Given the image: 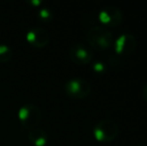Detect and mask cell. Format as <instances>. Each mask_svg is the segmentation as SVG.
<instances>
[{"label": "cell", "mask_w": 147, "mask_h": 146, "mask_svg": "<svg viewBox=\"0 0 147 146\" xmlns=\"http://www.w3.org/2000/svg\"><path fill=\"white\" fill-rule=\"evenodd\" d=\"M137 41L136 38L130 33L121 34L114 41V48L118 56H127L130 55L136 48Z\"/></svg>", "instance_id": "cell-6"}, {"label": "cell", "mask_w": 147, "mask_h": 146, "mask_svg": "<svg viewBox=\"0 0 147 146\" xmlns=\"http://www.w3.org/2000/svg\"><path fill=\"white\" fill-rule=\"evenodd\" d=\"M92 69L98 74H103L107 71V65L103 61H95L92 64Z\"/></svg>", "instance_id": "cell-12"}, {"label": "cell", "mask_w": 147, "mask_h": 146, "mask_svg": "<svg viewBox=\"0 0 147 146\" xmlns=\"http://www.w3.org/2000/svg\"><path fill=\"white\" fill-rule=\"evenodd\" d=\"M99 21L107 27H116L123 21V14L121 10L114 5L103 7L98 14Z\"/></svg>", "instance_id": "cell-5"}, {"label": "cell", "mask_w": 147, "mask_h": 146, "mask_svg": "<svg viewBox=\"0 0 147 146\" xmlns=\"http://www.w3.org/2000/svg\"><path fill=\"white\" fill-rule=\"evenodd\" d=\"M136 146H144V145H136Z\"/></svg>", "instance_id": "cell-16"}, {"label": "cell", "mask_w": 147, "mask_h": 146, "mask_svg": "<svg viewBox=\"0 0 147 146\" xmlns=\"http://www.w3.org/2000/svg\"><path fill=\"white\" fill-rule=\"evenodd\" d=\"M119 126L114 120L102 119L95 124L93 135L95 139L101 143H108L113 141L118 136Z\"/></svg>", "instance_id": "cell-2"}, {"label": "cell", "mask_w": 147, "mask_h": 146, "mask_svg": "<svg viewBox=\"0 0 147 146\" xmlns=\"http://www.w3.org/2000/svg\"><path fill=\"white\" fill-rule=\"evenodd\" d=\"M142 97L147 102V83L143 86V89H142Z\"/></svg>", "instance_id": "cell-14"}, {"label": "cell", "mask_w": 147, "mask_h": 146, "mask_svg": "<svg viewBox=\"0 0 147 146\" xmlns=\"http://www.w3.org/2000/svg\"><path fill=\"white\" fill-rule=\"evenodd\" d=\"M29 3L32 4V5H34V6H37V5H40L42 2L39 1V0H37V1H36V0H33V1H29Z\"/></svg>", "instance_id": "cell-15"}, {"label": "cell", "mask_w": 147, "mask_h": 146, "mask_svg": "<svg viewBox=\"0 0 147 146\" xmlns=\"http://www.w3.org/2000/svg\"><path fill=\"white\" fill-rule=\"evenodd\" d=\"M86 39L92 48L104 51L114 43V38L107 28L102 26H93L88 30Z\"/></svg>", "instance_id": "cell-1"}, {"label": "cell", "mask_w": 147, "mask_h": 146, "mask_svg": "<svg viewBox=\"0 0 147 146\" xmlns=\"http://www.w3.org/2000/svg\"><path fill=\"white\" fill-rule=\"evenodd\" d=\"M69 57L75 64H88L93 58L92 50L83 43H76L69 49Z\"/></svg>", "instance_id": "cell-7"}, {"label": "cell", "mask_w": 147, "mask_h": 146, "mask_svg": "<svg viewBox=\"0 0 147 146\" xmlns=\"http://www.w3.org/2000/svg\"><path fill=\"white\" fill-rule=\"evenodd\" d=\"M108 62L111 66H118L119 64H121V58L118 55H111L108 58Z\"/></svg>", "instance_id": "cell-13"}, {"label": "cell", "mask_w": 147, "mask_h": 146, "mask_svg": "<svg viewBox=\"0 0 147 146\" xmlns=\"http://www.w3.org/2000/svg\"><path fill=\"white\" fill-rule=\"evenodd\" d=\"M13 57V50L7 44H0V62L6 63Z\"/></svg>", "instance_id": "cell-10"}, {"label": "cell", "mask_w": 147, "mask_h": 146, "mask_svg": "<svg viewBox=\"0 0 147 146\" xmlns=\"http://www.w3.org/2000/svg\"><path fill=\"white\" fill-rule=\"evenodd\" d=\"M17 117L22 126L28 129H33L36 128L37 125L40 123L42 114L41 110L35 104L25 103L19 107Z\"/></svg>", "instance_id": "cell-3"}, {"label": "cell", "mask_w": 147, "mask_h": 146, "mask_svg": "<svg viewBox=\"0 0 147 146\" xmlns=\"http://www.w3.org/2000/svg\"><path fill=\"white\" fill-rule=\"evenodd\" d=\"M25 38L33 47L43 48L49 43L50 36L43 27H32L26 32Z\"/></svg>", "instance_id": "cell-8"}, {"label": "cell", "mask_w": 147, "mask_h": 146, "mask_svg": "<svg viewBox=\"0 0 147 146\" xmlns=\"http://www.w3.org/2000/svg\"><path fill=\"white\" fill-rule=\"evenodd\" d=\"M64 91L66 95L73 99L86 98L91 92V84L86 79L74 77L67 80L64 84Z\"/></svg>", "instance_id": "cell-4"}, {"label": "cell", "mask_w": 147, "mask_h": 146, "mask_svg": "<svg viewBox=\"0 0 147 146\" xmlns=\"http://www.w3.org/2000/svg\"><path fill=\"white\" fill-rule=\"evenodd\" d=\"M37 16H38L39 20H41V21L50 22L53 19V12L48 7H41L39 8L38 12H37Z\"/></svg>", "instance_id": "cell-11"}, {"label": "cell", "mask_w": 147, "mask_h": 146, "mask_svg": "<svg viewBox=\"0 0 147 146\" xmlns=\"http://www.w3.org/2000/svg\"><path fill=\"white\" fill-rule=\"evenodd\" d=\"M28 139L34 146H45L49 140L48 134L41 128L30 129L28 133Z\"/></svg>", "instance_id": "cell-9"}]
</instances>
